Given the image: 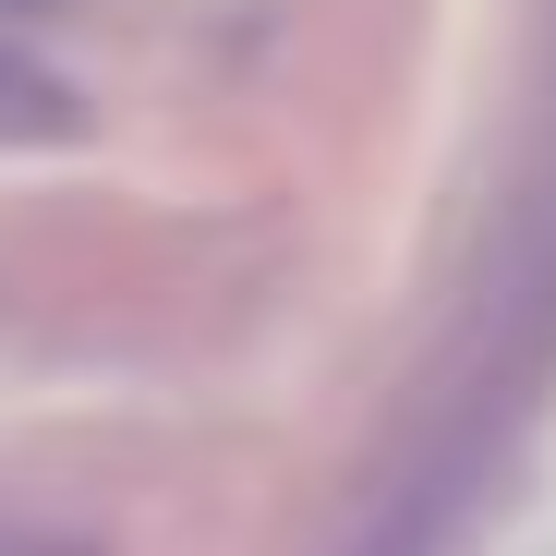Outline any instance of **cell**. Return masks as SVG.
I'll list each match as a JSON object with an SVG mask.
<instances>
[{"label": "cell", "mask_w": 556, "mask_h": 556, "mask_svg": "<svg viewBox=\"0 0 556 556\" xmlns=\"http://www.w3.org/2000/svg\"><path fill=\"white\" fill-rule=\"evenodd\" d=\"M13 13H49V0H13Z\"/></svg>", "instance_id": "2"}, {"label": "cell", "mask_w": 556, "mask_h": 556, "mask_svg": "<svg viewBox=\"0 0 556 556\" xmlns=\"http://www.w3.org/2000/svg\"><path fill=\"white\" fill-rule=\"evenodd\" d=\"M61 146V134H85V110H73V85L61 73H37L25 49H0V146Z\"/></svg>", "instance_id": "1"}]
</instances>
